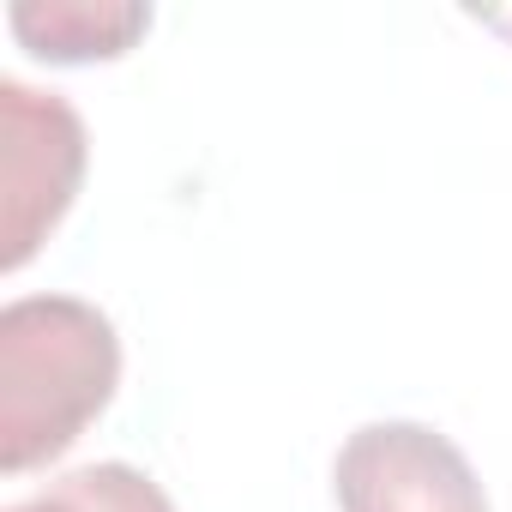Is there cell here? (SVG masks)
Masks as SVG:
<instances>
[{
	"instance_id": "1",
	"label": "cell",
	"mask_w": 512,
	"mask_h": 512,
	"mask_svg": "<svg viewBox=\"0 0 512 512\" xmlns=\"http://www.w3.org/2000/svg\"><path fill=\"white\" fill-rule=\"evenodd\" d=\"M121 338L97 302L19 296L0 308V470L61 458L115 398Z\"/></svg>"
},
{
	"instance_id": "2",
	"label": "cell",
	"mask_w": 512,
	"mask_h": 512,
	"mask_svg": "<svg viewBox=\"0 0 512 512\" xmlns=\"http://www.w3.org/2000/svg\"><path fill=\"white\" fill-rule=\"evenodd\" d=\"M85 121L67 97L0 79V266L19 272L85 181Z\"/></svg>"
},
{
	"instance_id": "3",
	"label": "cell",
	"mask_w": 512,
	"mask_h": 512,
	"mask_svg": "<svg viewBox=\"0 0 512 512\" xmlns=\"http://www.w3.org/2000/svg\"><path fill=\"white\" fill-rule=\"evenodd\" d=\"M344 512H488L470 458L428 422H368L332 464Z\"/></svg>"
},
{
	"instance_id": "4",
	"label": "cell",
	"mask_w": 512,
	"mask_h": 512,
	"mask_svg": "<svg viewBox=\"0 0 512 512\" xmlns=\"http://www.w3.org/2000/svg\"><path fill=\"white\" fill-rule=\"evenodd\" d=\"M7 19L13 37L55 67L121 61L151 31V7H139V0H19Z\"/></svg>"
},
{
	"instance_id": "5",
	"label": "cell",
	"mask_w": 512,
	"mask_h": 512,
	"mask_svg": "<svg viewBox=\"0 0 512 512\" xmlns=\"http://www.w3.org/2000/svg\"><path fill=\"white\" fill-rule=\"evenodd\" d=\"M7 512H175V500L133 464L103 458L85 470H67L61 482H49L43 494L7 506Z\"/></svg>"
}]
</instances>
